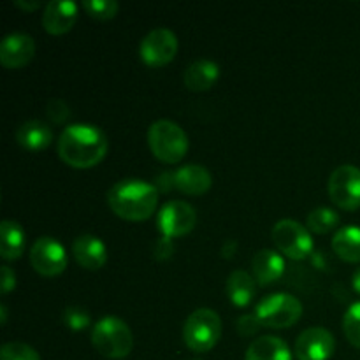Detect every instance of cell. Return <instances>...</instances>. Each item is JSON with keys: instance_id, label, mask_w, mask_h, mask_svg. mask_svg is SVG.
Instances as JSON below:
<instances>
[{"instance_id": "1", "label": "cell", "mask_w": 360, "mask_h": 360, "mask_svg": "<svg viewBox=\"0 0 360 360\" xmlns=\"http://www.w3.org/2000/svg\"><path fill=\"white\" fill-rule=\"evenodd\" d=\"M56 150L58 157L70 167L90 169L104 160L109 141L98 127L90 123H74L60 134Z\"/></svg>"}, {"instance_id": "2", "label": "cell", "mask_w": 360, "mask_h": 360, "mask_svg": "<svg viewBox=\"0 0 360 360\" xmlns=\"http://www.w3.org/2000/svg\"><path fill=\"white\" fill-rule=\"evenodd\" d=\"M108 204L116 217L127 221H144L155 214L158 190L143 179H122L108 192Z\"/></svg>"}, {"instance_id": "3", "label": "cell", "mask_w": 360, "mask_h": 360, "mask_svg": "<svg viewBox=\"0 0 360 360\" xmlns=\"http://www.w3.org/2000/svg\"><path fill=\"white\" fill-rule=\"evenodd\" d=\"M148 144L155 158L164 164H178L188 151V136L178 123L157 120L148 130Z\"/></svg>"}, {"instance_id": "4", "label": "cell", "mask_w": 360, "mask_h": 360, "mask_svg": "<svg viewBox=\"0 0 360 360\" xmlns=\"http://www.w3.org/2000/svg\"><path fill=\"white\" fill-rule=\"evenodd\" d=\"M91 345L105 359H125L134 347L132 330L118 316H104L91 329Z\"/></svg>"}, {"instance_id": "5", "label": "cell", "mask_w": 360, "mask_h": 360, "mask_svg": "<svg viewBox=\"0 0 360 360\" xmlns=\"http://www.w3.org/2000/svg\"><path fill=\"white\" fill-rule=\"evenodd\" d=\"M221 338V319L210 308H199L190 313L183 326V341L195 354L213 350Z\"/></svg>"}, {"instance_id": "6", "label": "cell", "mask_w": 360, "mask_h": 360, "mask_svg": "<svg viewBox=\"0 0 360 360\" xmlns=\"http://www.w3.org/2000/svg\"><path fill=\"white\" fill-rule=\"evenodd\" d=\"M257 319L269 329H288L302 316V304L290 294H271L255 308Z\"/></svg>"}, {"instance_id": "7", "label": "cell", "mask_w": 360, "mask_h": 360, "mask_svg": "<svg viewBox=\"0 0 360 360\" xmlns=\"http://www.w3.org/2000/svg\"><path fill=\"white\" fill-rule=\"evenodd\" d=\"M271 238L278 252L292 260H302L313 252V239L308 227L290 218L276 221L271 231Z\"/></svg>"}, {"instance_id": "8", "label": "cell", "mask_w": 360, "mask_h": 360, "mask_svg": "<svg viewBox=\"0 0 360 360\" xmlns=\"http://www.w3.org/2000/svg\"><path fill=\"white\" fill-rule=\"evenodd\" d=\"M329 197L343 211L360 207V169L345 164L334 169L329 178Z\"/></svg>"}, {"instance_id": "9", "label": "cell", "mask_w": 360, "mask_h": 360, "mask_svg": "<svg viewBox=\"0 0 360 360\" xmlns=\"http://www.w3.org/2000/svg\"><path fill=\"white\" fill-rule=\"evenodd\" d=\"M178 53V37L169 28H153L139 44V56L148 67H164L174 60Z\"/></svg>"}, {"instance_id": "10", "label": "cell", "mask_w": 360, "mask_h": 360, "mask_svg": "<svg viewBox=\"0 0 360 360\" xmlns=\"http://www.w3.org/2000/svg\"><path fill=\"white\" fill-rule=\"evenodd\" d=\"M157 225L164 238H181L193 231L197 225V213L185 200H171L158 211Z\"/></svg>"}, {"instance_id": "11", "label": "cell", "mask_w": 360, "mask_h": 360, "mask_svg": "<svg viewBox=\"0 0 360 360\" xmlns=\"http://www.w3.org/2000/svg\"><path fill=\"white\" fill-rule=\"evenodd\" d=\"M28 257H30V264L35 273L46 278L58 276L67 267L65 248L62 246V243L49 236L39 238L32 245Z\"/></svg>"}, {"instance_id": "12", "label": "cell", "mask_w": 360, "mask_h": 360, "mask_svg": "<svg viewBox=\"0 0 360 360\" xmlns=\"http://www.w3.org/2000/svg\"><path fill=\"white\" fill-rule=\"evenodd\" d=\"M164 190H179L185 195H204L213 185V176L204 165L188 164L174 172L164 174Z\"/></svg>"}, {"instance_id": "13", "label": "cell", "mask_w": 360, "mask_h": 360, "mask_svg": "<svg viewBox=\"0 0 360 360\" xmlns=\"http://www.w3.org/2000/svg\"><path fill=\"white\" fill-rule=\"evenodd\" d=\"M336 350L333 333L323 327H309L295 340L294 354L297 360H329Z\"/></svg>"}, {"instance_id": "14", "label": "cell", "mask_w": 360, "mask_h": 360, "mask_svg": "<svg viewBox=\"0 0 360 360\" xmlns=\"http://www.w3.org/2000/svg\"><path fill=\"white\" fill-rule=\"evenodd\" d=\"M35 55V42L28 34H9L0 42V63L6 69H21Z\"/></svg>"}, {"instance_id": "15", "label": "cell", "mask_w": 360, "mask_h": 360, "mask_svg": "<svg viewBox=\"0 0 360 360\" xmlns=\"http://www.w3.org/2000/svg\"><path fill=\"white\" fill-rule=\"evenodd\" d=\"M77 14H79V9L76 2L51 0L46 4L44 13H42V27L51 35L67 34L77 21Z\"/></svg>"}, {"instance_id": "16", "label": "cell", "mask_w": 360, "mask_h": 360, "mask_svg": "<svg viewBox=\"0 0 360 360\" xmlns=\"http://www.w3.org/2000/svg\"><path fill=\"white\" fill-rule=\"evenodd\" d=\"M72 257L81 267L88 271L102 269L108 262V248L98 238L91 234H83L74 239Z\"/></svg>"}, {"instance_id": "17", "label": "cell", "mask_w": 360, "mask_h": 360, "mask_svg": "<svg viewBox=\"0 0 360 360\" xmlns=\"http://www.w3.org/2000/svg\"><path fill=\"white\" fill-rule=\"evenodd\" d=\"M218 77H220L218 63H214L213 60L200 58L186 67L183 74V83L192 91H206L217 84Z\"/></svg>"}, {"instance_id": "18", "label": "cell", "mask_w": 360, "mask_h": 360, "mask_svg": "<svg viewBox=\"0 0 360 360\" xmlns=\"http://www.w3.org/2000/svg\"><path fill=\"white\" fill-rule=\"evenodd\" d=\"M253 278L260 285H271L280 280L285 273V260L274 250H260L252 259Z\"/></svg>"}, {"instance_id": "19", "label": "cell", "mask_w": 360, "mask_h": 360, "mask_svg": "<svg viewBox=\"0 0 360 360\" xmlns=\"http://www.w3.org/2000/svg\"><path fill=\"white\" fill-rule=\"evenodd\" d=\"M16 141L25 150L42 151L53 143V130L39 120H28L18 127Z\"/></svg>"}, {"instance_id": "20", "label": "cell", "mask_w": 360, "mask_h": 360, "mask_svg": "<svg viewBox=\"0 0 360 360\" xmlns=\"http://www.w3.org/2000/svg\"><path fill=\"white\" fill-rule=\"evenodd\" d=\"M245 360H292V352L281 338L260 336L252 341Z\"/></svg>"}, {"instance_id": "21", "label": "cell", "mask_w": 360, "mask_h": 360, "mask_svg": "<svg viewBox=\"0 0 360 360\" xmlns=\"http://www.w3.org/2000/svg\"><path fill=\"white\" fill-rule=\"evenodd\" d=\"M25 252V232L14 220H4L0 225V257L4 260H18Z\"/></svg>"}, {"instance_id": "22", "label": "cell", "mask_w": 360, "mask_h": 360, "mask_svg": "<svg viewBox=\"0 0 360 360\" xmlns=\"http://www.w3.org/2000/svg\"><path fill=\"white\" fill-rule=\"evenodd\" d=\"M333 250L345 262H360V227L357 225L341 227L333 238Z\"/></svg>"}, {"instance_id": "23", "label": "cell", "mask_w": 360, "mask_h": 360, "mask_svg": "<svg viewBox=\"0 0 360 360\" xmlns=\"http://www.w3.org/2000/svg\"><path fill=\"white\" fill-rule=\"evenodd\" d=\"M225 290H227L229 299L238 308H246L252 302L253 295H255V281L253 276L246 271L238 269L231 273L225 283Z\"/></svg>"}, {"instance_id": "24", "label": "cell", "mask_w": 360, "mask_h": 360, "mask_svg": "<svg viewBox=\"0 0 360 360\" xmlns=\"http://www.w3.org/2000/svg\"><path fill=\"white\" fill-rule=\"evenodd\" d=\"M340 224V214L330 207H316L306 218V227L315 234H327Z\"/></svg>"}, {"instance_id": "25", "label": "cell", "mask_w": 360, "mask_h": 360, "mask_svg": "<svg viewBox=\"0 0 360 360\" xmlns=\"http://www.w3.org/2000/svg\"><path fill=\"white\" fill-rule=\"evenodd\" d=\"M83 9L94 20L108 21L118 14L120 6L116 0H86V2H83Z\"/></svg>"}, {"instance_id": "26", "label": "cell", "mask_w": 360, "mask_h": 360, "mask_svg": "<svg viewBox=\"0 0 360 360\" xmlns=\"http://www.w3.org/2000/svg\"><path fill=\"white\" fill-rule=\"evenodd\" d=\"M343 333L348 343L360 350V302H354L343 316Z\"/></svg>"}, {"instance_id": "27", "label": "cell", "mask_w": 360, "mask_h": 360, "mask_svg": "<svg viewBox=\"0 0 360 360\" xmlns=\"http://www.w3.org/2000/svg\"><path fill=\"white\" fill-rule=\"evenodd\" d=\"M0 360H41V355L30 345L11 341L0 348Z\"/></svg>"}, {"instance_id": "28", "label": "cell", "mask_w": 360, "mask_h": 360, "mask_svg": "<svg viewBox=\"0 0 360 360\" xmlns=\"http://www.w3.org/2000/svg\"><path fill=\"white\" fill-rule=\"evenodd\" d=\"M63 322L69 329L72 330H83L90 326L91 319L86 313V309L79 308V306H69L63 311Z\"/></svg>"}, {"instance_id": "29", "label": "cell", "mask_w": 360, "mask_h": 360, "mask_svg": "<svg viewBox=\"0 0 360 360\" xmlns=\"http://www.w3.org/2000/svg\"><path fill=\"white\" fill-rule=\"evenodd\" d=\"M46 112L51 118V122L55 123H63L70 116V109L62 98H51L46 105Z\"/></svg>"}, {"instance_id": "30", "label": "cell", "mask_w": 360, "mask_h": 360, "mask_svg": "<svg viewBox=\"0 0 360 360\" xmlns=\"http://www.w3.org/2000/svg\"><path fill=\"white\" fill-rule=\"evenodd\" d=\"M262 327L264 326L260 323V320L257 319L255 313H253V315H243L238 319V333L241 334L243 338L255 336Z\"/></svg>"}, {"instance_id": "31", "label": "cell", "mask_w": 360, "mask_h": 360, "mask_svg": "<svg viewBox=\"0 0 360 360\" xmlns=\"http://www.w3.org/2000/svg\"><path fill=\"white\" fill-rule=\"evenodd\" d=\"M0 285H2L4 295H7L16 287V274L9 266H2V269H0Z\"/></svg>"}, {"instance_id": "32", "label": "cell", "mask_w": 360, "mask_h": 360, "mask_svg": "<svg viewBox=\"0 0 360 360\" xmlns=\"http://www.w3.org/2000/svg\"><path fill=\"white\" fill-rule=\"evenodd\" d=\"M155 253H157L158 259H167L172 253V239L162 238L160 241L157 243V248H155Z\"/></svg>"}, {"instance_id": "33", "label": "cell", "mask_w": 360, "mask_h": 360, "mask_svg": "<svg viewBox=\"0 0 360 360\" xmlns=\"http://www.w3.org/2000/svg\"><path fill=\"white\" fill-rule=\"evenodd\" d=\"M14 6L20 7V9L23 11H28V13H32V11H37L39 7H41V2H37V0H14Z\"/></svg>"}, {"instance_id": "34", "label": "cell", "mask_w": 360, "mask_h": 360, "mask_svg": "<svg viewBox=\"0 0 360 360\" xmlns=\"http://www.w3.org/2000/svg\"><path fill=\"white\" fill-rule=\"evenodd\" d=\"M352 285H354V290L360 294V267L354 273V278H352Z\"/></svg>"}, {"instance_id": "35", "label": "cell", "mask_w": 360, "mask_h": 360, "mask_svg": "<svg viewBox=\"0 0 360 360\" xmlns=\"http://www.w3.org/2000/svg\"><path fill=\"white\" fill-rule=\"evenodd\" d=\"M0 315H2V319H0V326H6V323H7V308H6V304H0Z\"/></svg>"}, {"instance_id": "36", "label": "cell", "mask_w": 360, "mask_h": 360, "mask_svg": "<svg viewBox=\"0 0 360 360\" xmlns=\"http://www.w3.org/2000/svg\"><path fill=\"white\" fill-rule=\"evenodd\" d=\"M195 360H199V359H195Z\"/></svg>"}]
</instances>
